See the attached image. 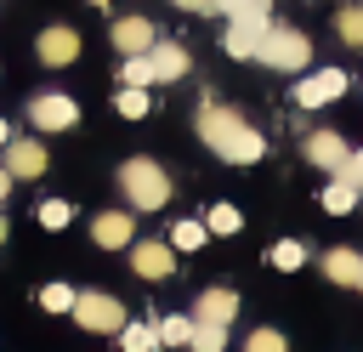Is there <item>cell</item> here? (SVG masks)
Masks as SVG:
<instances>
[{
    "label": "cell",
    "mask_w": 363,
    "mask_h": 352,
    "mask_svg": "<svg viewBox=\"0 0 363 352\" xmlns=\"http://www.w3.org/2000/svg\"><path fill=\"white\" fill-rule=\"evenodd\" d=\"M199 136H204V148H210V153H221L227 165H255V159L267 153L261 131H255L244 114L216 108V102H199Z\"/></svg>",
    "instance_id": "obj_1"
},
{
    "label": "cell",
    "mask_w": 363,
    "mask_h": 352,
    "mask_svg": "<svg viewBox=\"0 0 363 352\" xmlns=\"http://www.w3.org/2000/svg\"><path fill=\"white\" fill-rule=\"evenodd\" d=\"M119 187H125L130 210H164L170 204V176L153 159H125L119 165Z\"/></svg>",
    "instance_id": "obj_2"
},
{
    "label": "cell",
    "mask_w": 363,
    "mask_h": 352,
    "mask_svg": "<svg viewBox=\"0 0 363 352\" xmlns=\"http://www.w3.org/2000/svg\"><path fill=\"white\" fill-rule=\"evenodd\" d=\"M255 62H267V68H278V74H301V68L312 62V40H306L301 28H267Z\"/></svg>",
    "instance_id": "obj_3"
},
{
    "label": "cell",
    "mask_w": 363,
    "mask_h": 352,
    "mask_svg": "<svg viewBox=\"0 0 363 352\" xmlns=\"http://www.w3.org/2000/svg\"><path fill=\"white\" fill-rule=\"evenodd\" d=\"M74 324L91 329V335H119L125 329V301H113L102 290H85V295H74Z\"/></svg>",
    "instance_id": "obj_4"
},
{
    "label": "cell",
    "mask_w": 363,
    "mask_h": 352,
    "mask_svg": "<svg viewBox=\"0 0 363 352\" xmlns=\"http://www.w3.org/2000/svg\"><path fill=\"white\" fill-rule=\"evenodd\" d=\"M335 97H346V74H340V68H323V74L295 79V108H323V102H335Z\"/></svg>",
    "instance_id": "obj_5"
},
{
    "label": "cell",
    "mask_w": 363,
    "mask_h": 352,
    "mask_svg": "<svg viewBox=\"0 0 363 352\" xmlns=\"http://www.w3.org/2000/svg\"><path fill=\"white\" fill-rule=\"evenodd\" d=\"M28 119H34L40 131H68V125L79 119V102H74V97H62V91H45V97H34V102H28Z\"/></svg>",
    "instance_id": "obj_6"
},
{
    "label": "cell",
    "mask_w": 363,
    "mask_h": 352,
    "mask_svg": "<svg viewBox=\"0 0 363 352\" xmlns=\"http://www.w3.org/2000/svg\"><path fill=\"white\" fill-rule=\"evenodd\" d=\"M0 165H6L17 182H34V176H40L51 159H45V148H40L34 136H17V142H6V159H0Z\"/></svg>",
    "instance_id": "obj_7"
},
{
    "label": "cell",
    "mask_w": 363,
    "mask_h": 352,
    "mask_svg": "<svg viewBox=\"0 0 363 352\" xmlns=\"http://www.w3.org/2000/svg\"><path fill=\"white\" fill-rule=\"evenodd\" d=\"M130 238H136L130 210H102V216L91 221V244H102V250H125Z\"/></svg>",
    "instance_id": "obj_8"
},
{
    "label": "cell",
    "mask_w": 363,
    "mask_h": 352,
    "mask_svg": "<svg viewBox=\"0 0 363 352\" xmlns=\"http://www.w3.org/2000/svg\"><path fill=\"white\" fill-rule=\"evenodd\" d=\"M130 267H136L142 278H170V273H176V250L159 244V238H142V244H130Z\"/></svg>",
    "instance_id": "obj_9"
},
{
    "label": "cell",
    "mask_w": 363,
    "mask_h": 352,
    "mask_svg": "<svg viewBox=\"0 0 363 352\" xmlns=\"http://www.w3.org/2000/svg\"><path fill=\"white\" fill-rule=\"evenodd\" d=\"M267 28H272L267 17H233V23H227V40H221V45H227V57H255Z\"/></svg>",
    "instance_id": "obj_10"
},
{
    "label": "cell",
    "mask_w": 363,
    "mask_h": 352,
    "mask_svg": "<svg viewBox=\"0 0 363 352\" xmlns=\"http://www.w3.org/2000/svg\"><path fill=\"white\" fill-rule=\"evenodd\" d=\"M153 40H159V34H153L147 17H119V23H113V45H119L125 57H147Z\"/></svg>",
    "instance_id": "obj_11"
},
{
    "label": "cell",
    "mask_w": 363,
    "mask_h": 352,
    "mask_svg": "<svg viewBox=\"0 0 363 352\" xmlns=\"http://www.w3.org/2000/svg\"><path fill=\"white\" fill-rule=\"evenodd\" d=\"M346 153H352V148H346V142H340L335 131H312V136H306V159H312L318 170H329V176H340Z\"/></svg>",
    "instance_id": "obj_12"
},
{
    "label": "cell",
    "mask_w": 363,
    "mask_h": 352,
    "mask_svg": "<svg viewBox=\"0 0 363 352\" xmlns=\"http://www.w3.org/2000/svg\"><path fill=\"white\" fill-rule=\"evenodd\" d=\"M74 57H79V34H74V28H62V23H57V28H45V34H40V62L68 68Z\"/></svg>",
    "instance_id": "obj_13"
},
{
    "label": "cell",
    "mask_w": 363,
    "mask_h": 352,
    "mask_svg": "<svg viewBox=\"0 0 363 352\" xmlns=\"http://www.w3.org/2000/svg\"><path fill=\"white\" fill-rule=\"evenodd\" d=\"M193 318H199V324H221V329H227V324L238 318V295H233V290H204V295H199V307H193Z\"/></svg>",
    "instance_id": "obj_14"
},
{
    "label": "cell",
    "mask_w": 363,
    "mask_h": 352,
    "mask_svg": "<svg viewBox=\"0 0 363 352\" xmlns=\"http://www.w3.org/2000/svg\"><path fill=\"white\" fill-rule=\"evenodd\" d=\"M147 62H153V79H182V74H187V51H182L176 40H153Z\"/></svg>",
    "instance_id": "obj_15"
},
{
    "label": "cell",
    "mask_w": 363,
    "mask_h": 352,
    "mask_svg": "<svg viewBox=\"0 0 363 352\" xmlns=\"http://www.w3.org/2000/svg\"><path fill=\"white\" fill-rule=\"evenodd\" d=\"M323 273H329L335 284H352V290H357V278H363V255H357V250H329V255H323Z\"/></svg>",
    "instance_id": "obj_16"
},
{
    "label": "cell",
    "mask_w": 363,
    "mask_h": 352,
    "mask_svg": "<svg viewBox=\"0 0 363 352\" xmlns=\"http://www.w3.org/2000/svg\"><path fill=\"white\" fill-rule=\"evenodd\" d=\"M323 210H329V216H346V210H357V187H352L346 176H335V182L323 187Z\"/></svg>",
    "instance_id": "obj_17"
},
{
    "label": "cell",
    "mask_w": 363,
    "mask_h": 352,
    "mask_svg": "<svg viewBox=\"0 0 363 352\" xmlns=\"http://www.w3.org/2000/svg\"><path fill=\"white\" fill-rule=\"evenodd\" d=\"M153 346H159V329L125 318V329H119V352H153Z\"/></svg>",
    "instance_id": "obj_18"
},
{
    "label": "cell",
    "mask_w": 363,
    "mask_h": 352,
    "mask_svg": "<svg viewBox=\"0 0 363 352\" xmlns=\"http://www.w3.org/2000/svg\"><path fill=\"white\" fill-rule=\"evenodd\" d=\"M267 261H272L278 273H295V267L306 261V244H301V238H278V244L267 250Z\"/></svg>",
    "instance_id": "obj_19"
},
{
    "label": "cell",
    "mask_w": 363,
    "mask_h": 352,
    "mask_svg": "<svg viewBox=\"0 0 363 352\" xmlns=\"http://www.w3.org/2000/svg\"><path fill=\"white\" fill-rule=\"evenodd\" d=\"M153 329H159V346H187V341H193V318H182V312L159 318Z\"/></svg>",
    "instance_id": "obj_20"
},
{
    "label": "cell",
    "mask_w": 363,
    "mask_h": 352,
    "mask_svg": "<svg viewBox=\"0 0 363 352\" xmlns=\"http://www.w3.org/2000/svg\"><path fill=\"white\" fill-rule=\"evenodd\" d=\"M34 216H40V227H51V233H57V227H68V221H74V204H68V199H40V210H34Z\"/></svg>",
    "instance_id": "obj_21"
},
{
    "label": "cell",
    "mask_w": 363,
    "mask_h": 352,
    "mask_svg": "<svg viewBox=\"0 0 363 352\" xmlns=\"http://www.w3.org/2000/svg\"><path fill=\"white\" fill-rule=\"evenodd\" d=\"M204 238H210L204 221H176V227H170V250H199Z\"/></svg>",
    "instance_id": "obj_22"
},
{
    "label": "cell",
    "mask_w": 363,
    "mask_h": 352,
    "mask_svg": "<svg viewBox=\"0 0 363 352\" xmlns=\"http://www.w3.org/2000/svg\"><path fill=\"white\" fill-rule=\"evenodd\" d=\"M187 346H193V352H221V346H227V329H221V324H199V318H193V341H187Z\"/></svg>",
    "instance_id": "obj_23"
},
{
    "label": "cell",
    "mask_w": 363,
    "mask_h": 352,
    "mask_svg": "<svg viewBox=\"0 0 363 352\" xmlns=\"http://www.w3.org/2000/svg\"><path fill=\"white\" fill-rule=\"evenodd\" d=\"M113 108H119L125 119H142V114H147V85H125V91L113 97Z\"/></svg>",
    "instance_id": "obj_24"
},
{
    "label": "cell",
    "mask_w": 363,
    "mask_h": 352,
    "mask_svg": "<svg viewBox=\"0 0 363 352\" xmlns=\"http://www.w3.org/2000/svg\"><path fill=\"white\" fill-rule=\"evenodd\" d=\"M204 227H210V233H221V238H227V233H238V227H244V216H238V210H233V204H210V216H204Z\"/></svg>",
    "instance_id": "obj_25"
},
{
    "label": "cell",
    "mask_w": 363,
    "mask_h": 352,
    "mask_svg": "<svg viewBox=\"0 0 363 352\" xmlns=\"http://www.w3.org/2000/svg\"><path fill=\"white\" fill-rule=\"evenodd\" d=\"M335 34H340L346 45H363V6H346V11L335 17Z\"/></svg>",
    "instance_id": "obj_26"
},
{
    "label": "cell",
    "mask_w": 363,
    "mask_h": 352,
    "mask_svg": "<svg viewBox=\"0 0 363 352\" xmlns=\"http://www.w3.org/2000/svg\"><path fill=\"white\" fill-rule=\"evenodd\" d=\"M40 307H45V312H74V290H68V284H45V290H40Z\"/></svg>",
    "instance_id": "obj_27"
},
{
    "label": "cell",
    "mask_w": 363,
    "mask_h": 352,
    "mask_svg": "<svg viewBox=\"0 0 363 352\" xmlns=\"http://www.w3.org/2000/svg\"><path fill=\"white\" fill-rule=\"evenodd\" d=\"M244 352H289V341H284L278 329H250V341H244Z\"/></svg>",
    "instance_id": "obj_28"
},
{
    "label": "cell",
    "mask_w": 363,
    "mask_h": 352,
    "mask_svg": "<svg viewBox=\"0 0 363 352\" xmlns=\"http://www.w3.org/2000/svg\"><path fill=\"white\" fill-rule=\"evenodd\" d=\"M119 79H125V85H153V62H147V57H125Z\"/></svg>",
    "instance_id": "obj_29"
},
{
    "label": "cell",
    "mask_w": 363,
    "mask_h": 352,
    "mask_svg": "<svg viewBox=\"0 0 363 352\" xmlns=\"http://www.w3.org/2000/svg\"><path fill=\"white\" fill-rule=\"evenodd\" d=\"M340 176H346L352 187H363V148H352V153H346V165H340Z\"/></svg>",
    "instance_id": "obj_30"
},
{
    "label": "cell",
    "mask_w": 363,
    "mask_h": 352,
    "mask_svg": "<svg viewBox=\"0 0 363 352\" xmlns=\"http://www.w3.org/2000/svg\"><path fill=\"white\" fill-rule=\"evenodd\" d=\"M176 6H182V11H221L216 0H176Z\"/></svg>",
    "instance_id": "obj_31"
},
{
    "label": "cell",
    "mask_w": 363,
    "mask_h": 352,
    "mask_svg": "<svg viewBox=\"0 0 363 352\" xmlns=\"http://www.w3.org/2000/svg\"><path fill=\"white\" fill-rule=\"evenodd\" d=\"M11 182H17V176H11L6 165H0V204H6V193H11Z\"/></svg>",
    "instance_id": "obj_32"
},
{
    "label": "cell",
    "mask_w": 363,
    "mask_h": 352,
    "mask_svg": "<svg viewBox=\"0 0 363 352\" xmlns=\"http://www.w3.org/2000/svg\"><path fill=\"white\" fill-rule=\"evenodd\" d=\"M6 142H11V125H6V119H0V148H6Z\"/></svg>",
    "instance_id": "obj_33"
},
{
    "label": "cell",
    "mask_w": 363,
    "mask_h": 352,
    "mask_svg": "<svg viewBox=\"0 0 363 352\" xmlns=\"http://www.w3.org/2000/svg\"><path fill=\"white\" fill-rule=\"evenodd\" d=\"M0 244H6V216H0Z\"/></svg>",
    "instance_id": "obj_34"
},
{
    "label": "cell",
    "mask_w": 363,
    "mask_h": 352,
    "mask_svg": "<svg viewBox=\"0 0 363 352\" xmlns=\"http://www.w3.org/2000/svg\"><path fill=\"white\" fill-rule=\"evenodd\" d=\"M357 204H363V187H357Z\"/></svg>",
    "instance_id": "obj_35"
},
{
    "label": "cell",
    "mask_w": 363,
    "mask_h": 352,
    "mask_svg": "<svg viewBox=\"0 0 363 352\" xmlns=\"http://www.w3.org/2000/svg\"><path fill=\"white\" fill-rule=\"evenodd\" d=\"M357 290H363V278H357Z\"/></svg>",
    "instance_id": "obj_36"
}]
</instances>
